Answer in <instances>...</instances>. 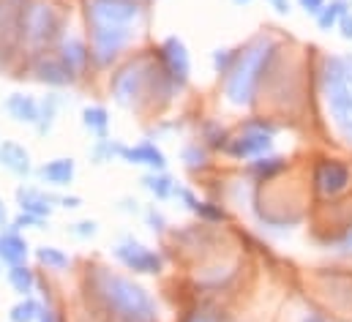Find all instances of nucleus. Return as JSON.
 <instances>
[{"label": "nucleus", "mask_w": 352, "mask_h": 322, "mask_svg": "<svg viewBox=\"0 0 352 322\" xmlns=\"http://www.w3.org/2000/svg\"><path fill=\"white\" fill-rule=\"evenodd\" d=\"M93 292L104 303V309L118 322H159V309L156 301L148 295L145 287L137 281L112 273L107 268H98L90 279Z\"/></svg>", "instance_id": "obj_1"}, {"label": "nucleus", "mask_w": 352, "mask_h": 322, "mask_svg": "<svg viewBox=\"0 0 352 322\" xmlns=\"http://www.w3.org/2000/svg\"><path fill=\"white\" fill-rule=\"evenodd\" d=\"M276 50L278 47L273 39L260 36L246 50L238 52V61L227 74V85H224V96L232 107H249L257 98V90L270 69V61L276 58Z\"/></svg>", "instance_id": "obj_2"}, {"label": "nucleus", "mask_w": 352, "mask_h": 322, "mask_svg": "<svg viewBox=\"0 0 352 322\" xmlns=\"http://www.w3.org/2000/svg\"><path fill=\"white\" fill-rule=\"evenodd\" d=\"M322 93L333 126L352 145V58H328L322 69Z\"/></svg>", "instance_id": "obj_3"}, {"label": "nucleus", "mask_w": 352, "mask_h": 322, "mask_svg": "<svg viewBox=\"0 0 352 322\" xmlns=\"http://www.w3.org/2000/svg\"><path fill=\"white\" fill-rule=\"evenodd\" d=\"M273 137H276V126L270 120H246L241 126V134L230 140L227 153L235 159H260L273 148Z\"/></svg>", "instance_id": "obj_4"}, {"label": "nucleus", "mask_w": 352, "mask_h": 322, "mask_svg": "<svg viewBox=\"0 0 352 322\" xmlns=\"http://www.w3.org/2000/svg\"><path fill=\"white\" fill-rule=\"evenodd\" d=\"M90 28H134L142 8L137 0H85Z\"/></svg>", "instance_id": "obj_5"}, {"label": "nucleus", "mask_w": 352, "mask_h": 322, "mask_svg": "<svg viewBox=\"0 0 352 322\" xmlns=\"http://www.w3.org/2000/svg\"><path fill=\"white\" fill-rule=\"evenodd\" d=\"M134 39V28H90V58L96 66H109Z\"/></svg>", "instance_id": "obj_6"}, {"label": "nucleus", "mask_w": 352, "mask_h": 322, "mask_svg": "<svg viewBox=\"0 0 352 322\" xmlns=\"http://www.w3.org/2000/svg\"><path fill=\"white\" fill-rule=\"evenodd\" d=\"M58 30V14L47 3H33L22 11V36L33 47H44Z\"/></svg>", "instance_id": "obj_7"}, {"label": "nucleus", "mask_w": 352, "mask_h": 322, "mask_svg": "<svg viewBox=\"0 0 352 322\" xmlns=\"http://www.w3.org/2000/svg\"><path fill=\"white\" fill-rule=\"evenodd\" d=\"M115 257L129 268V270H134V273H162V268H164V262H162V257L153 251V248H148V246H142L140 241H134V238H126V241H120L115 246Z\"/></svg>", "instance_id": "obj_8"}, {"label": "nucleus", "mask_w": 352, "mask_h": 322, "mask_svg": "<svg viewBox=\"0 0 352 322\" xmlns=\"http://www.w3.org/2000/svg\"><path fill=\"white\" fill-rule=\"evenodd\" d=\"M350 167L339 159H322L314 167V186L322 197H336L350 186Z\"/></svg>", "instance_id": "obj_9"}, {"label": "nucleus", "mask_w": 352, "mask_h": 322, "mask_svg": "<svg viewBox=\"0 0 352 322\" xmlns=\"http://www.w3.org/2000/svg\"><path fill=\"white\" fill-rule=\"evenodd\" d=\"M162 66L167 72V77L175 82V87L180 90L186 82H188V72H191V61H188V52H186V44L177 39V36H170L164 44H162Z\"/></svg>", "instance_id": "obj_10"}, {"label": "nucleus", "mask_w": 352, "mask_h": 322, "mask_svg": "<svg viewBox=\"0 0 352 322\" xmlns=\"http://www.w3.org/2000/svg\"><path fill=\"white\" fill-rule=\"evenodd\" d=\"M16 202H19L22 213L36 216V219H47L52 213V205L58 202V197H50L47 191L33 189V186H19L16 189Z\"/></svg>", "instance_id": "obj_11"}, {"label": "nucleus", "mask_w": 352, "mask_h": 322, "mask_svg": "<svg viewBox=\"0 0 352 322\" xmlns=\"http://www.w3.org/2000/svg\"><path fill=\"white\" fill-rule=\"evenodd\" d=\"M120 159L129 161V164H137V167H148L151 172H164L167 169V156L153 142H140V145H131V148L126 145Z\"/></svg>", "instance_id": "obj_12"}, {"label": "nucleus", "mask_w": 352, "mask_h": 322, "mask_svg": "<svg viewBox=\"0 0 352 322\" xmlns=\"http://www.w3.org/2000/svg\"><path fill=\"white\" fill-rule=\"evenodd\" d=\"M58 58L66 63V69L77 77L85 66L90 63V47L82 41V39H77V36H66L63 41H60V52H58Z\"/></svg>", "instance_id": "obj_13"}, {"label": "nucleus", "mask_w": 352, "mask_h": 322, "mask_svg": "<svg viewBox=\"0 0 352 322\" xmlns=\"http://www.w3.org/2000/svg\"><path fill=\"white\" fill-rule=\"evenodd\" d=\"M77 175V164L74 159H52L47 161L44 167H38V180L47 183V186H55V189H63L74 180Z\"/></svg>", "instance_id": "obj_14"}, {"label": "nucleus", "mask_w": 352, "mask_h": 322, "mask_svg": "<svg viewBox=\"0 0 352 322\" xmlns=\"http://www.w3.org/2000/svg\"><path fill=\"white\" fill-rule=\"evenodd\" d=\"M0 164L16 175V178H28L33 172V164H30V153L25 151V145L19 142H3L0 145Z\"/></svg>", "instance_id": "obj_15"}, {"label": "nucleus", "mask_w": 352, "mask_h": 322, "mask_svg": "<svg viewBox=\"0 0 352 322\" xmlns=\"http://www.w3.org/2000/svg\"><path fill=\"white\" fill-rule=\"evenodd\" d=\"M6 112L16 120V123H28L36 126L38 123V101L28 93H11L6 101Z\"/></svg>", "instance_id": "obj_16"}, {"label": "nucleus", "mask_w": 352, "mask_h": 322, "mask_svg": "<svg viewBox=\"0 0 352 322\" xmlns=\"http://www.w3.org/2000/svg\"><path fill=\"white\" fill-rule=\"evenodd\" d=\"M28 259V241L16 233V230H8V233H0V265H25Z\"/></svg>", "instance_id": "obj_17"}, {"label": "nucleus", "mask_w": 352, "mask_h": 322, "mask_svg": "<svg viewBox=\"0 0 352 322\" xmlns=\"http://www.w3.org/2000/svg\"><path fill=\"white\" fill-rule=\"evenodd\" d=\"M36 74L47 85H69V82H74V74L66 69V63L60 58H41L38 66H36Z\"/></svg>", "instance_id": "obj_18"}, {"label": "nucleus", "mask_w": 352, "mask_h": 322, "mask_svg": "<svg viewBox=\"0 0 352 322\" xmlns=\"http://www.w3.org/2000/svg\"><path fill=\"white\" fill-rule=\"evenodd\" d=\"M344 14H350V0H331V3H325V8L317 14L320 30H325V33L336 30Z\"/></svg>", "instance_id": "obj_19"}, {"label": "nucleus", "mask_w": 352, "mask_h": 322, "mask_svg": "<svg viewBox=\"0 0 352 322\" xmlns=\"http://www.w3.org/2000/svg\"><path fill=\"white\" fill-rule=\"evenodd\" d=\"M142 186L156 197V200H170V197H175V180L167 175V172H148L145 178H142Z\"/></svg>", "instance_id": "obj_20"}, {"label": "nucleus", "mask_w": 352, "mask_h": 322, "mask_svg": "<svg viewBox=\"0 0 352 322\" xmlns=\"http://www.w3.org/2000/svg\"><path fill=\"white\" fill-rule=\"evenodd\" d=\"M8 284L14 287L16 295L28 298L36 290V276H33V270L28 265H11L8 268Z\"/></svg>", "instance_id": "obj_21"}, {"label": "nucleus", "mask_w": 352, "mask_h": 322, "mask_svg": "<svg viewBox=\"0 0 352 322\" xmlns=\"http://www.w3.org/2000/svg\"><path fill=\"white\" fill-rule=\"evenodd\" d=\"M82 126L88 129L93 137L104 140L107 129H109V112L104 107H85L82 109Z\"/></svg>", "instance_id": "obj_22"}, {"label": "nucleus", "mask_w": 352, "mask_h": 322, "mask_svg": "<svg viewBox=\"0 0 352 322\" xmlns=\"http://www.w3.org/2000/svg\"><path fill=\"white\" fill-rule=\"evenodd\" d=\"M41 314H44V306H41L36 298L28 295V298H22V301L11 309L8 317H11V322H38Z\"/></svg>", "instance_id": "obj_23"}, {"label": "nucleus", "mask_w": 352, "mask_h": 322, "mask_svg": "<svg viewBox=\"0 0 352 322\" xmlns=\"http://www.w3.org/2000/svg\"><path fill=\"white\" fill-rule=\"evenodd\" d=\"M36 257H38V262L47 265L50 270H66V268L72 265L69 254H66L63 248H58V246H41V248L36 251Z\"/></svg>", "instance_id": "obj_24"}, {"label": "nucleus", "mask_w": 352, "mask_h": 322, "mask_svg": "<svg viewBox=\"0 0 352 322\" xmlns=\"http://www.w3.org/2000/svg\"><path fill=\"white\" fill-rule=\"evenodd\" d=\"M123 148H126V145H120V142L104 137V140H96V145H93V151H90V159L96 161V164H107V161H112L115 156H123Z\"/></svg>", "instance_id": "obj_25"}, {"label": "nucleus", "mask_w": 352, "mask_h": 322, "mask_svg": "<svg viewBox=\"0 0 352 322\" xmlns=\"http://www.w3.org/2000/svg\"><path fill=\"white\" fill-rule=\"evenodd\" d=\"M58 107H60V101H58L55 96H47V98L38 104V123H36L38 134H47V131L52 129L55 115H58Z\"/></svg>", "instance_id": "obj_26"}, {"label": "nucleus", "mask_w": 352, "mask_h": 322, "mask_svg": "<svg viewBox=\"0 0 352 322\" xmlns=\"http://www.w3.org/2000/svg\"><path fill=\"white\" fill-rule=\"evenodd\" d=\"M287 167V161L281 159V156H260V159L254 161V167H252V172L257 175V178H273V175H278L281 169Z\"/></svg>", "instance_id": "obj_27"}, {"label": "nucleus", "mask_w": 352, "mask_h": 322, "mask_svg": "<svg viewBox=\"0 0 352 322\" xmlns=\"http://www.w3.org/2000/svg\"><path fill=\"white\" fill-rule=\"evenodd\" d=\"M235 61H238V52L235 50H216L213 52V69H216V74L219 77H227L230 72H232V66H235Z\"/></svg>", "instance_id": "obj_28"}, {"label": "nucleus", "mask_w": 352, "mask_h": 322, "mask_svg": "<svg viewBox=\"0 0 352 322\" xmlns=\"http://www.w3.org/2000/svg\"><path fill=\"white\" fill-rule=\"evenodd\" d=\"M205 140H208L210 148H227L230 145V137L219 123H208L205 126Z\"/></svg>", "instance_id": "obj_29"}, {"label": "nucleus", "mask_w": 352, "mask_h": 322, "mask_svg": "<svg viewBox=\"0 0 352 322\" xmlns=\"http://www.w3.org/2000/svg\"><path fill=\"white\" fill-rule=\"evenodd\" d=\"M183 161H186L188 169H199V167H205L208 156H205V151L199 145H186L183 148Z\"/></svg>", "instance_id": "obj_30"}, {"label": "nucleus", "mask_w": 352, "mask_h": 322, "mask_svg": "<svg viewBox=\"0 0 352 322\" xmlns=\"http://www.w3.org/2000/svg\"><path fill=\"white\" fill-rule=\"evenodd\" d=\"M194 213L202 216V219H208V222H224V211L219 205H213V202H199L194 208Z\"/></svg>", "instance_id": "obj_31"}, {"label": "nucleus", "mask_w": 352, "mask_h": 322, "mask_svg": "<svg viewBox=\"0 0 352 322\" xmlns=\"http://www.w3.org/2000/svg\"><path fill=\"white\" fill-rule=\"evenodd\" d=\"M69 235H74V238H93L96 233H98V224L96 222H77V224H72L69 230H66Z\"/></svg>", "instance_id": "obj_32"}, {"label": "nucleus", "mask_w": 352, "mask_h": 322, "mask_svg": "<svg viewBox=\"0 0 352 322\" xmlns=\"http://www.w3.org/2000/svg\"><path fill=\"white\" fill-rule=\"evenodd\" d=\"M145 222H148V227H151L153 233H164V216H162L156 208H151V211L145 213Z\"/></svg>", "instance_id": "obj_33"}, {"label": "nucleus", "mask_w": 352, "mask_h": 322, "mask_svg": "<svg viewBox=\"0 0 352 322\" xmlns=\"http://www.w3.org/2000/svg\"><path fill=\"white\" fill-rule=\"evenodd\" d=\"M336 251H339V254H347V257H352V224L344 230V235L339 238V243H336Z\"/></svg>", "instance_id": "obj_34"}, {"label": "nucleus", "mask_w": 352, "mask_h": 322, "mask_svg": "<svg viewBox=\"0 0 352 322\" xmlns=\"http://www.w3.org/2000/svg\"><path fill=\"white\" fill-rule=\"evenodd\" d=\"M300 3V8L306 11V14H311V17H317L322 8H325V0H298Z\"/></svg>", "instance_id": "obj_35"}, {"label": "nucleus", "mask_w": 352, "mask_h": 322, "mask_svg": "<svg viewBox=\"0 0 352 322\" xmlns=\"http://www.w3.org/2000/svg\"><path fill=\"white\" fill-rule=\"evenodd\" d=\"M339 30H342V39L352 41V11L342 17V22H339Z\"/></svg>", "instance_id": "obj_36"}, {"label": "nucleus", "mask_w": 352, "mask_h": 322, "mask_svg": "<svg viewBox=\"0 0 352 322\" xmlns=\"http://www.w3.org/2000/svg\"><path fill=\"white\" fill-rule=\"evenodd\" d=\"M267 3H270V6L276 8V14H281V17L292 11V8H289V0H267Z\"/></svg>", "instance_id": "obj_37"}, {"label": "nucleus", "mask_w": 352, "mask_h": 322, "mask_svg": "<svg viewBox=\"0 0 352 322\" xmlns=\"http://www.w3.org/2000/svg\"><path fill=\"white\" fill-rule=\"evenodd\" d=\"M58 202H60L63 208H80V205H82L80 197H58Z\"/></svg>", "instance_id": "obj_38"}, {"label": "nucleus", "mask_w": 352, "mask_h": 322, "mask_svg": "<svg viewBox=\"0 0 352 322\" xmlns=\"http://www.w3.org/2000/svg\"><path fill=\"white\" fill-rule=\"evenodd\" d=\"M38 322H60V320H58V314H55V312H50V309H47V312L38 317Z\"/></svg>", "instance_id": "obj_39"}, {"label": "nucleus", "mask_w": 352, "mask_h": 322, "mask_svg": "<svg viewBox=\"0 0 352 322\" xmlns=\"http://www.w3.org/2000/svg\"><path fill=\"white\" fill-rule=\"evenodd\" d=\"M186 322H216V320H213L210 314H194L191 320H186Z\"/></svg>", "instance_id": "obj_40"}, {"label": "nucleus", "mask_w": 352, "mask_h": 322, "mask_svg": "<svg viewBox=\"0 0 352 322\" xmlns=\"http://www.w3.org/2000/svg\"><path fill=\"white\" fill-rule=\"evenodd\" d=\"M6 216H8V213H6V205H3V200H0V224H6Z\"/></svg>", "instance_id": "obj_41"}, {"label": "nucleus", "mask_w": 352, "mask_h": 322, "mask_svg": "<svg viewBox=\"0 0 352 322\" xmlns=\"http://www.w3.org/2000/svg\"><path fill=\"white\" fill-rule=\"evenodd\" d=\"M303 322H325V320H322V317H317V314H311V317H306Z\"/></svg>", "instance_id": "obj_42"}, {"label": "nucleus", "mask_w": 352, "mask_h": 322, "mask_svg": "<svg viewBox=\"0 0 352 322\" xmlns=\"http://www.w3.org/2000/svg\"><path fill=\"white\" fill-rule=\"evenodd\" d=\"M235 3H252V0H235Z\"/></svg>", "instance_id": "obj_43"}]
</instances>
